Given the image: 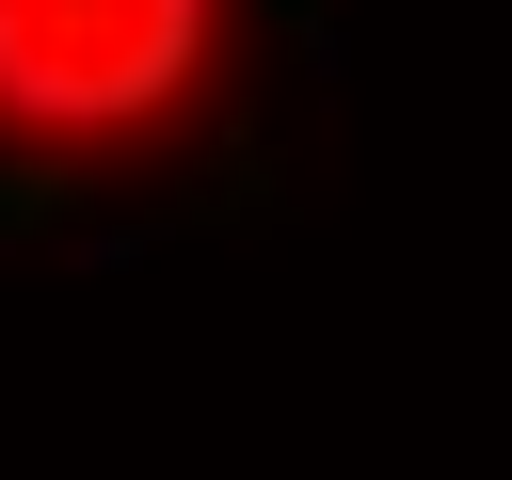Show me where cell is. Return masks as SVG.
<instances>
[{
	"mask_svg": "<svg viewBox=\"0 0 512 480\" xmlns=\"http://www.w3.org/2000/svg\"><path fill=\"white\" fill-rule=\"evenodd\" d=\"M272 32L288 0H0V224L192 176L256 112Z\"/></svg>",
	"mask_w": 512,
	"mask_h": 480,
	"instance_id": "cell-1",
	"label": "cell"
}]
</instances>
